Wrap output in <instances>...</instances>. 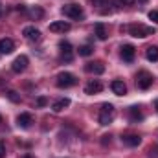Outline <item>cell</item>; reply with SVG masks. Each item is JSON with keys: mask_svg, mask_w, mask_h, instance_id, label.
I'll return each mask as SVG.
<instances>
[{"mask_svg": "<svg viewBox=\"0 0 158 158\" xmlns=\"http://www.w3.org/2000/svg\"><path fill=\"white\" fill-rule=\"evenodd\" d=\"M22 35H24L28 40H31V42H39V40L42 39L40 31L35 28V26H26V28L22 30Z\"/></svg>", "mask_w": 158, "mask_h": 158, "instance_id": "obj_8", "label": "cell"}, {"mask_svg": "<svg viewBox=\"0 0 158 158\" xmlns=\"http://www.w3.org/2000/svg\"><path fill=\"white\" fill-rule=\"evenodd\" d=\"M153 74H149L147 70H140L138 74H136V86L140 88V90H147V88H151V85H153Z\"/></svg>", "mask_w": 158, "mask_h": 158, "instance_id": "obj_4", "label": "cell"}, {"mask_svg": "<svg viewBox=\"0 0 158 158\" xmlns=\"http://www.w3.org/2000/svg\"><path fill=\"white\" fill-rule=\"evenodd\" d=\"M94 31H96V35H98V39L99 40H107L109 39V31H107V28H105L103 22H98V24L94 26Z\"/></svg>", "mask_w": 158, "mask_h": 158, "instance_id": "obj_18", "label": "cell"}, {"mask_svg": "<svg viewBox=\"0 0 158 158\" xmlns=\"http://www.w3.org/2000/svg\"><path fill=\"white\" fill-rule=\"evenodd\" d=\"M57 86L59 88H70V86H74L76 83H77V79L74 74H70V72H61L59 76H57Z\"/></svg>", "mask_w": 158, "mask_h": 158, "instance_id": "obj_5", "label": "cell"}, {"mask_svg": "<svg viewBox=\"0 0 158 158\" xmlns=\"http://www.w3.org/2000/svg\"><path fill=\"white\" fill-rule=\"evenodd\" d=\"M4 15V4H0V17Z\"/></svg>", "mask_w": 158, "mask_h": 158, "instance_id": "obj_31", "label": "cell"}, {"mask_svg": "<svg viewBox=\"0 0 158 158\" xmlns=\"http://www.w3.org/2000/svg\"><path fill=\"white\" fill-rule=\"evenodd\" d=\"M110 88H112V92H114L116 96H125V94H127V85H125L121 79H114V81L110 83Z\"/></svg>", "mask_w": 158, "mask_h": 158, "instance_id": "obj_15", "label": "cell"}, {"mask_svg": "<svg viewBox=\"0 0 158 158\" xmlns=\"http://www.w3.org/2000/svg\"><path fill=\"white\" fill-rule=\"evenodd\" d=\"M59 53H61V61H64V63H72L74 61V48H72L70 42L61 40L59 42Z\"/></svg>", "mask_w": 158, "mask_h": 158, "instance_id": "obj_6", "label": "cell"}, {"mask_svg": "<svg viewBox=\"0 0 158 158\" xmlns=\"http://www.w3.org/2000/svg\"><path fill=\"white\" fill-rule=\"evenodd\" d=\"M0 158H6V143H4V140H0Z\"/></svg>", "mask_w": 158, "mask_h": 158, "instance_id": "obj_28", "label": "cell"}, {"mask_svg": "<svg viewBox=\"0 0 158 158\" xmlns=\"http://www.w3.org/2000/svg\"><path fill=\"white\" fill-rule=\"evenodd\" d=\"M92 53H94V48H92L90 44L79 46V55H81V57H88V55H92Z\"/></svg>", "mask_w": 158, "mask_h": 158, "instance_id": "obj_21", "label": "cell"}, {"mask_svg": "<svg viewBox=\"0 0 158 158\" xmlns=\"http://www.w3.org/2000/svg\"><path fill=\"white\" fill-rule=\"evenodd\" d=\"M149 158H158V145H153L149 149Z\"/></svg>", "mask_w": 158, "mask_h": 158, "instance_id": "obj_26", "label": "cell"}, {"mask_svg": "<svg viewBox=\"0 0 158 158\" xmlns=\"http://www.w3.org/2000/svg\"><path fill=\"white\" fill-rule=\"evenodd\" d=\"M30 15H31L33 19H40V17L44 15V11H42V7L35 6V7H31V9H30Z\"/></svg>", "mask_w": 158, "mask_h": 158, "instance_id": "obj_22", "label": "cell"}, {"mask_svg": "<svg viewBox=\"0 0 158 158\" xmlns=\"http://www.w3.org/2000/svg\"><path fill=\"white\" fill-rule=\"evenodd\" d=\"M125 30L129 31V35H132V37H136V39H145V37H149V35H155V28L143 26V24H131V26H127Z\"/></svg>", "mask_w": 158, "mask_h": 158, "instance_id": "obj_1", "label": "cell"}, {"mask_svg": "<svg viewBox=\"0 0 158 158\" xmlns=\"http://www.w3.org/2000/svg\"><path fill=\"white\" fill-rule=\"evenodd\" d=\"M68 105H70V99H68V98H61V99H57V101L52 105V110H53V112H61V110H64Z\"/></svg>", "mask_w": 158, "mask_h": 158, "instance_id": "obj_19", "label": "cell"}, {"mask_svg": "<svg viewBox=\"0 0 158 158\" xmlns=\"http://www.w3.org/2000/svg\"><path fill=\"white\" fill-rule=\"evenodd\" d=\"M138 2H140V4H145V2H147V0H138Z\"/></svg>", "mask_w": 158, "mask_h": 158, "instance_id": "obj_32", "label": "cell"}, {"mask_svg": "<svg viewBox=\"0 0 158 158\" xmlns=\"http://www.w3.org/2000/svg\"><path fill=\"white\" fill-rule=\"evenodd\" d=\"M28 63H30V61H28L26 55H19V57L11 63V70H13L15 74H22V72L28 68Z\"/></svg>", "mask_w": 158, "mask_h": 158, "instance_id": "obj_7", "label": "cell"}, {"mask_svg": "<svg viewBox=\"0 0 158 158\" xmlns=\"http://www.w3.org/2000/svg\"><path fill=\"white\" fill-rule=\"evenodd\" d=\"M15 50V42L11 39H0V55H9Z\"/></svg>", "mask_w": 158, "mask_h": 158, "instance_id": "obj_16", "label": "cell"}, {"mask_svg": "<svg viewBox=\"0 0 158 158\" xmlns=\"http://www.w3.org/2000/svg\"><path fill=\"white\" fill-rule=\"evenodd\" d=\"M70 28L72 26L64 20H55L50 24V31H53V33H66V31H70Z\"/></svg>", "mask_w": 158, "mask_h": 158, "instance_id": "obj_12", "label": "cell"}, {"mask_svg": "<svg viewBox=\"0 0 158 158\" xmlns=\"http://www.w3.org/2000/svg\"><path fill=\"white\" fill-rule=\"evenodd\" d=\"M145 57H147V61H151V63L158 61V46H149V48L145 50Z\"/></svg>", "mask_w": 158, "mask_h": 158, "instance_id": "obj_20", "label": "cell"}, {"mask_svg": "<svg viewBox=\"0 0 158 158\" xmlns=\"http://www.w3.org/2000/svg\"><path fill=\"white\" fill-rule=\"evenodd\" d=\"M7 98H9L11 101H15V103H20V96H19L15 90H7Z\"/></svg>", "mask_w": 158, "mask_h": 158, "instance_id": "obj_24", "label": "cell"}, {"mask_svg": "<svg viewBox=\"0 0 158 158\" xmlns=\"http://www.w3.org/2000/svg\"><path fill=\"white\" fill-rule=\"evenodd\" d=\"M121 142H123L125 145H129V147H138V145L142 143V138H140L138 134H123V136H121Z\"/></svg>", "mask_w": 158, "mask_h": 158, "instance_id": "obj_14", "label": "cell"}, {"mask_svg": "<svg viewBox=\"0 0 158 158\" xmlns=\"http://www.w3.org/2000/svg\"><path fill=\"white\" fill-rule=\"evenodd\" d=\"M46 103H48V101H46V98H37V105H39V107H44Z\"/></svg>", "mask_w": 158, "mask_h": 158, "instance_id": "obj_29", "label": "cell"}, {"mask_svg": "<svg viewBox=\"0 0 158 158\" xmlns=\"http://www.w3.org/2000/svg\"><path fill=\"white\" fill-rule=\"evenodd\" d=\"M149 19H151L153 22H156V24H158V9H153V11H149Z\"/></svg>", "mask_w": 158, "mask_h": 158, "instance_id": "obj_27", "label": "cell"}, {"mask_svg": "<svg viewBox=\"0 0 158 158\" xmlns=\"http://www.w3.org/2000/svg\"><path fill=\"white\" fill-rule=\"evenodd\" d=\"M134 55H136V48L132 44H123L121 46V59L125 63H132L134 61Z\"/></svg>", "mask_w": 158, "mask_h": 158, "instance_id": "obj_10", "label": "cell"}, {"mask_svg": "<svg viewBox=\"0 0 158 158\" xmlns=\"http://www.w3.org/2000/svg\"><path fill=\"white\" fill-rule=\"evenodd\" d=\"M116 116V109L112 103H103L99 109V125H109Z\"/></svg>", "mask_w": 158, "mask_h": 158, "instance_id": "obj_2", "label": "cell"}, {"mask_svg": "<svg viewBox=\"0 0 158 158\" xmlns=\"http://www.w3.org/2000/svg\"><path fill=\"white\" fill-rule=\"evenodd\" d=\"M129 119L132 123H140L143 119V112L140 107H129Z\"/></svg>", "mask_w": 158, "mask_h": 158, "instance_id": "obj_17", "label": "cell"}, {"mask_svg": "<svg viewBox=\"0 0 158 158\" xmlns=\"http://www.w3.org/2000/svg\"><path fill=\"white\" fill-rule=\"evenodd\" d=\"M136 0H114V4H116V7L118 9H121L123 6H132Z\"/></svg>", "mask_w": 158, "mask_h": 158, "instance_id": "obj_23", "label": "cell"}, {"mask_svg": "<svg viewBox=\"0 0 158 158\" xmlns=\"http://www.w3.org/2000/svg\"><path fill=\"white\" fill-rule=\"evenodd\" d=\"M61 13H63L64 17L72 19V20H81V19H85V11H83V7H81L79 4H68V6H63Z\"/></svg>", "mask_w": 158, "mask_h": 158, "instance_id": "obj_3", "label": "cell"}, {"mask_svg": "<svg viewBox=\"0 0 158 158\" xmlns=\"http://www.w3.org/2000/svg\"><path fill=\"white\" fill-rule=\"evenodd\" d=\"M0 123H2V116H0Z\"/></svg>", "mask_w": 158, "mask_h": 158, "instance_id": "obj_34", "label": "cell"}, {"mask_svg": "<svg viewBox=\"0 0 158 158\" xmlns=\"http://www.w3.org/2000/svg\"><path fill=\"white\" fill-rule=\"evenodd\" d=\"M85 70H86L88 74H94V76H99V74H103V72H105V64H103L101 61H94V63H86V64H85Z\"/></svg>", "mask_w": 158, "mask_h": 158, "instance_id": "obj_11", "label": "cell"}, {"mask_svg": "<svg viewBox=\"0 0 158 158\" xmlns=\"http://www.w3.org/2000/svg\"><path fill=\"white\" fill-rule=\"evenodd\" d=\"M20 158H33V156H31L30 153H24V155H22V156H20Z\"/></svg>", "mask_w": 158, "mask_h": 158, "instance_id": "obj_30", "label": "cell"}, {"mask_svg": "<svg viewBox=\"0 0 158 158\" xmlns=\"http://www.w3.org/2000/svg\"><path fill=\"white\" fill-rule=\"evenodd\" d=\"M155 105H156V110H158V99H156V103H155Z\"/></svg>", "mask_w": 158, "mask_h": 158, "instance_id": "obj_33", "label": "cell"}, {"mask_svg": "<svg viewBox=\"0 0 158 158\" xmlns=\"http://www.w3.org/2000/svg\"><path fill=\"white\" fill-rule=\"evenodd\" d=\"M103 90V83L99 79H90L86 85H85V94H99Z\"/></svg>", "mask_w": 158, "mask_h": 158, "instance_id": "obj_9", "label": "cell"}, {"mask_svg": "<svg viewBox=\"0 0 158 158\" xmlns=\"http://www.w3.org/2000/svg\"><path fill=\"white\" fill-rule=\"evenodd\" d=\"M92 4L96 6V7H103V6H109V0H92Z\"/></svg>", "mask_w": 158, "mask_h": 158, "instance_id": "obj_25", "label": "cell"}, {"mask_svg": "<svg viewBox=\"0 0 158 158\" xmlns=\"http://www.w3.org/2000/svg\"><path fill=\"white\" fill-rule=\"evenodd\" d=\"M31 123H33V116H31L30 112H22V114H19V118H17V125H19L20 129H30Z\"/></svg>", "mask_w": 158, "mask_h": 158, "instance_id": "obj_13", "label": "cell"}]
</instances>
